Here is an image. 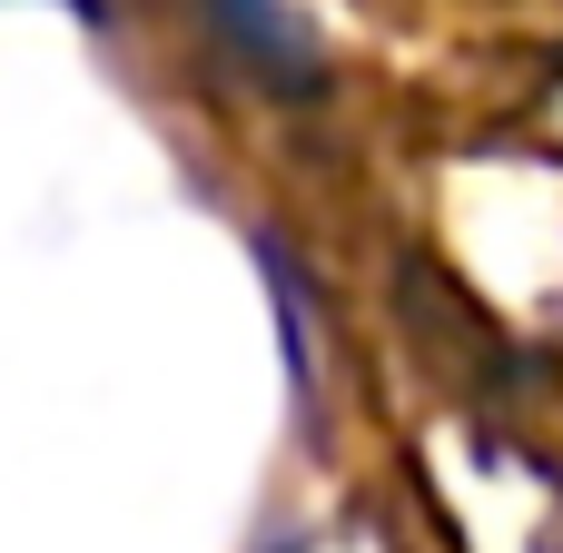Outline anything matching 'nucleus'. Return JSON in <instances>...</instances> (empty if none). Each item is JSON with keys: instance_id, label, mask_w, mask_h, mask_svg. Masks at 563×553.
<instances>
[{"instance_id": "f257e3e1", "label": "nucleus", "mask_w": 563, "mask_h": 553, "mask_svg": "<svg viewBox=\"0 0 563 553\" xmlns=\"http://www.w3.org/2000/svg\"><path fill=\"white\" fill-rule=\"evenodd\" d=\"M208 20H218L228 59H247V79L287 89V99H307V89L327 79V49H317V30H307L287 0H208Z\"/></svg>"}, {"instance_id": "f03ea898", "label": "nucleus", "mask_w": 563, "mask_h": 553, "mask_svg": "<svg viewBox=\"0 0 563 553\" xmlns=\"http://www.w3.org/2000/svg\"><path fill=\"white\" fill-rule=\"evenodd\" d=\"M59 10H79V20H99V0H59Z\"/></svg>"}]
</instances>
